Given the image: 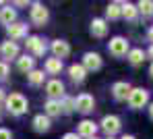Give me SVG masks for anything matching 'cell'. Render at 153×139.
I'll return each instance as SVG.
<instances>
[{"instance_id": "6da1fadb", "label": "cell", "mask_w": 153, "mask_h": 139, "mask_svg": "<svg viewBox=\"0 0 153 139\" xmlns=\"http://www.w3.org/2000/svg\"><path fill=\"white\" fill-rule=\"evenodd\" d=\"M6 108H8V112L10 114H23V112H27V100L23 93H10L8 98H6Z\"/></svg>"}, {"instance_id": "7a4b0ae2", "label": "cell", "mask_w": 153, "mask_h": 139, "mask_svg": "<svg viewBox=\"0 0 153 139\" xmlns=\"http://www.w3.org/2000/svg\"><path fill=\"white\" fill-rule=\"evenodd\" d=\"M108 50H110V54L116 56V58H122V56H126L128 52H130L128 42L124 40V37H120V35H116V37H112V40H110Z\"/></svg>"}, {"instance_id": "3957f363", "label": "cell", "mask_w": 153, "mask_h": 139, "mask_svg": "<svg viewBox=\"0 0 153 139\" xmlns=\"http://www.w3.org/2000/svg\"><path fill=\"white\" fill-rule=\"evenodd\" d=\"M147 102H149V91L143 89V87H134V89L130 91V96H128V104H130V108H134V110L143 108Z\"/></svg>"}, {"instance_id": "277c9868", "label": "cell", "mask_w": 153, "mask_h": 139, "mask_svg": "<svg viewBox=\"0 0 153 139\" xmlns=\"http://www.w3.org/2000/svg\"><path fill=\"white\" fill-rule=\"evenodd\" d=\"M120 127H122V123H120V118H118L116 114H108V116L102 118V129L110 137H114V135L120 131Z\"/></svg>"}, {"instance_id": "5b68a950", "label": "cell", "mask_w": 153, "mask_h": 139, "mask_svg": "<svg viewBox=\"0 0 153 139\" xmlns=\"http://www.w3.org/2000/svg\"><path fill=\"white\" fill-rule=\"evenodd\" d=\"M130 91H132V87H130V83H126V81H118V83L112 85V96H114V100H118V102L128 100Z\"/></svg>"}, {"instance_id": "8992f818", "label": "cell", "mask_w": 153, "mask_h": 139, "mask_svg": "<svg viewBox=\"0 0 153 139\" xmlns=\"http://www.w3.org/2000/svg\"><path fill=\"white\" fill-rule=\"evenodd\" d=\"M93 106H95V100H93V96H89V93H81V96L75 100V108L79 112H83V114L91 112Z\"/></svg>"}, {"instance_id": "52a82bcc", "label": "cell", "mask_w": 153, "mask_h": 139, "mask_svg": "<svg viewBox=\"0 0 153 139\" xmlns=\"http://www.w3.org/2000/svg\"><path fill=\"white\" fill-rule=\"evenodd\" d=\"M48 17H50V13H48V8L44 4H39V2L33 4V8H31V21L35 25H44L48 21Z\"/></svg>"}, {"instance_id": "ba28073f", "label": "cell", "mask_w": 153, "mask_h": 139, "mask_svg": "<svg viewBox=\"0 0 153 139\" xmlns=\"http://www.w3.org/2000/svg\"><path fill=\"white\" fill-rule=\"evenodd\" d=\"M46 93L50 96V100H56V98H64V83L58 81V79H52L46 83Z\"/></svg>"}, {"instance_id": "9c48e42d", "label": "cell", "mask_w": 153, "mask_h": 139, "mask_svg": "<svg viewBox=\"0 0 153 139\" xmlns=\"http://www.w3.org/2000/svg\"><path fill=\"white\" fill-rule=\"evenodd\" d=\"M83 67H85V71H97L102 67V56L97 52H87L83 56Z\"/></svg>"}, {"instance_id": "30bf717a", "label": "cell", "mask_w": 153, "mask_h": 139, "mask_svg": "<svg viewBox=\"0 0 153 139\" xmlns=\"http://www.w3.org/2000/svg\"><path fill=\"white\" fill-rule=\"evenodd\" d=\"M27 48H29L35 56H44V54H46V44H44V40L37 37V35L27 37Z\"/></svg>"}, {"instance_id": "8fae6325", "label": "cell", "mask_w": 153, "mask_h": 139, "mask_svg": "<svg viewBox=\"0 0 153 139\" xmlns=\"http://www.w3.org/2000/svg\"><path fill=\"white\" fill-rule=\"evenodd\" d=\"M52 52H54V58H66V56L71 54V46L64 42V40H56V42H52Z\"/></svg>"}, {"instance_id": "7c38bea8", "label": "cell", "mask_w": 153, "mask_h": 139, "mask_svg": "<svg viewBox=\"0 0 153 139\" xmlns=\"http://www.w3.org/2000/svg\"><path fill=\"white\" fill-rule=\"evenodd\" d=\"M95 133H97V125L93 123V120H83V123H79V137H95Z\"/></svg>"}, {"instance_id": "4fadbf2b", "label": "cell", "mask_w": 153, "mask_h": 139, "mask_svg": "<svg viewBox=\"0 0 153 139\" xmlns=\"http://www.w3.org/2000/svg\"><path fill=\"white\" fill-rule=\"evenodd\" d=\"M91 35L93 37H105L108 35V23L103 19H93L91 21Z\"/></svg>"}, {"instance_id": "5bb4252c", "label": "cell", "mask_w": 153, "mask_h": 139, "mask_svg": "<svg viewBox=\"0 0 153 139\" xmlns=\"http://www.w3.org/2000/svg\"><path fill=\"white\" fill-rule=\"evenodd\" d=\"M68 75H71V79H73V81L81 83V81H85L87 71H85V67H83V64H71V67H68Z\"/></svg>"}, {"instance_id": "9a60e30c", "label": "cell", "mask_w": 153, "mask_h": 139, "mask_svg": "<svg viewBox=\"0 0 153 139\" xmlns=\"http://www.w3.org/2000/svg\"><path fill=\"white\" fill-rule=\"evenodd\" d=\"M0 54H2V58H17L19 46H17L15 42H4V44L0 46Z\"/></svg>"}, {"instance_id": "2e32d148", "label": "cell", "mask_w": 153, "mask_h": 139, "mask_svg": "<svg viewBox=\"0 0 153 139\" xmlns=\"http://www.w3.org/2000/svg\"><path fill=\"white\" fill-rule=\"evenodd\" d=\"M6 31H8V35L13 40H21V37L27 35V25H23V23H13V25L6 27Z\"/></svg>"}, {"instance_id": "e0dca14e", "label": "cell", "mask_w": 153, "mask_h": 139, "mask_svg": "<svg viewBox=\"0 0 153 139\" xmlns=\"http://www.w3.org/2000/svg\"><path fill=\"white\" fill-rule=\"evenodd\" d=\"M15 19H17V10L15 8H10V6H6V8H2L0 10V23L2 25H13L15 23Z\"/></svg>"}, {"instance_id": "ac0fdd59", "label": "cell", "mask_w": 153, "mask_h": 139, "mask_svg": "<svg viewBox=\"0 0 153 139\" xmlns=\"http://www.w3.org/2000/svg\"><path fill=\"white\" fill-rule=\"evenodd\" d=\"M62 114V104L60 100H48L46 102V116H60Z\"/></svg>"}, {"instance_id": "d6986e66", "label": "cell", "mask_w": 153, "mask_h": 139, "mask_svg": "<svg viewBox=\"0 0 153 139\" xmlns=\"http://www.w3.org/2000/svg\"><path fill=\"white\" fill-rule=\"evenodd\" d=\"M105 17L108 19H120L122 17V2H112V4H108V8H105Z\"/></svg>"}, {"instance_id": "ffe728a7", "label": "cell", "mask_w": 153, "mask_h": 139, "mask_svg": "<svg viewBox=\"0 0 153 139\" xmlns=\"http://www.w3.org/2000/svg\"><path fill=\"white\" fill-rule=\"evenodd\" d=\"M33 129L39 131V133L48 131V129H50V118H48L46 114H37V116L33 118Z\"/></svg>"}, {"instance_id": "44dd1931", "label": "cell", "mask_w": 153, "mask_h": 139, "mask_svg": "<svg viewBox=\"0 0 153 139\" xmlns=\"http://www.w3.org/2000/svg\"><path fill=\"white\" fill-rule=\"evenodd\" d=\"M137 15H139V8H137V4L122 2V17H124V19H128V21H134V19H137Z\"/></svg>"}, {"instance_id": "7402d4cb", "label": "cell", "mask_w": 153, "mask_h": 139, "mask_svg": "<svg viewBox=\"0 0 153 139\" xmlns=\"http://www.w3.org/2000/svg\"><path fill=\"white\" fill-rule=\"evenodd\" d=\"M60 71H62V60H60V58H48V60H46V73L58 75Z\"/></svg>"}, {"instance_id": "603a6c76", "label": "cell", "mask_w": 153, "mask_h": 139, "mask_svg": "<svg viewBox=\"0 0 153 139\" xmlns=\"http://www.w3.org/2000/svg\"><path fill=\"white\" fill-rule=\"evenodd\" d=\"M145 56H147V54H145L141 48H132V50L126 54V58H128V62H130V64H141V62L145 60Z\"/></svg>"}, {"instance_id": "cb8c5ba5", "label": "cell", "mask_w": 153, "mask_h": 139, "mask_svg": "<svg viewBox=\"0 0 153 139\" xmlns=\"http://www.w3.org/2000/svg\"><path fill=\"white\" fill-rule=\"evenodd\" d=\"M17 67H19V71H23V73H31L33 71V58L31 56H21L19 60H17Z\"/></svg>"}, {"instance_id": "d4e9b609", "label": "cell", "mask_w": 153, "mask_h": 139, "mask_svg": "<svg viewBox=\"0 0 153 139\" xmlns=\"http://www.w3.org/2000/svg\"><path fill=\"white\" fill-rule=\"evenodd\" d=\"M137 8H139V13H143V17H149L153 15V0H141L137 4Z\"/></svg>"}, {"instance_id": "484cf974", "label": "cell", "mask_w": 153, "mask_h": 139, "mask_svg": "<svg viewBox=\"0 0 153 139\" xmlns=\"http://www.w3.org/2000/svg\"><path fill=\"white\" fill-rule=\"evenodd\" d=\"M27 77H29V83H31V85H42V83H44V79H46L44 71H31Z\"/></svg>"}, {"instance_id": "4316f807", "label": "cell", "mask_w": 153, "mask_h": 139, "mask_svg": "<svg viewBox=\"0 0 153 139\" xmlns=\"http://www.w3.org/2000/svg\"><path fill=\"white\" fill-rule=\"evenodd\" d=\"M60 104H62V112H66V114H71V112L76 110V108H75V100H73V98H66V96H64Z\"/></svg>"}, {"instance_id": "83f0119b", "label": "cell", "mask_w": 153, "mask_h": 139, "mask_svg": "<svg viewBox=\"0 0 153 139\" xmlns=\"http://www.w3.org/2000/svg\"><path fill=\"white\" fill-rule=\"evenodd\" d=\"M0 139H13V133L8 129H0Z\"/></svg>"}, {"instance_id": "f1b7e54d", "label": "cell", "mask_w": 153, "mask_h": 139, "mask_svg": "<svg viewBox=\"0 0 153 139\" xmlns=\"http://www.w3.org/2000/svg\"><path fill=\"white\" fill-rule=\"evenodd\" d=\"M6 75H8V67L4 62H0V79H4Z\"/></svg>"}, {"instance_id": "f546056e", "label": "cell", "mask_w": 153, "mask_h": 139, "mask_svg": "<svg viewBox=\"0 0 153 139\" xmlns=\"http://www.w3.org/2000/svg\"><path fill=\"white\" fill-rule=\"evenodd\" d=\"M62 139H81V137H79L76 133H66V135H64Z\"/></svg>"}, {"instance_id": "4dcf8cb0", "label": "cell", "mask_w": 153, "mask_h": 139, "mask_svg": "<svg viewBox=\"0 0 153 139\" xmlns=\"http://www.w3.org/2000/svg\"><path fill=\"white\" fill-rule=\"evenodd\" d=\"M147 35H149V42H153V27L149 29V33H147Z\"/></svg>"}, {"instance_id": "1f68e13d", "label": "cell", "mask_w": 153, "mask_h": 139, "mask_svg": "<svg viewBox=\"0 0 153 139\" xmlns=\"http://www.w3.org/2000/svg\"><path fill=\"white\" fill-rule=\"evenodd\" d=\"M147 56H149V58H153V44H151V48H149V52H147Z\"/></svg>"}, {"instance_id": "d6a6232c", "label": "cell", "mask_w": 153, "mask_h": 139, "mask_svg": "<svg viewBox=\"0 0 153 139\" xmlns=\"http://www.w3.org/2000/svg\"><path fill=\"white\" fill-rule=\"evenodd\" d=\"M149 116L153 118V102H151V106H149Z\"/></svg>"}, {"instance_id": "836d02e7", "label": "cell", "mask_w": 153, "mask_h": 139, "mask_svg": "<svg viewBox=\"0 0 153 139\" xmlns=\"http://www.w3.org/2000/svg\"><path fill=\"white\" fill-rule=\"evenodd\" d=\"M2 100H4V91L0 89V102H2Z\"/></svg>"}, {"instance_id": "e575fe53", "label": "cell", "mask_w": 153, "mask_h": 139, "mask_svg": "<svg viewBox=\"0 0 153 139\" xmlns=\"http://www.w3.org/2000/svg\"><path fill=\"white\" fill-rule=\"evenodd\" d=\"M149 75H151V79H153V64H151V69H149Z\"/></svg>"}, {"instance_id": "d590c367", "label": "cell", "mask_w": 153, "mask_h": 139, "mask_svg": "<svg viewBox=\"0 0 153 139\" xmlns=\"http://www.w3.org/2000/svg\"><path fill=\"white\" fill-rule=\"evenodd\" d=\"M122 139H134V137H132V135H124Z\"/></svg>"}, {"instance_id": "8d00e7d4", "label": "cell", "mask_w": 153, "mask_h": 139, "mask_svg": "<svg viewBox=\"0 0 153 139\" xmlns=\"http://www.w3.org/2000/svg\"><path fill=\"white\" fill-rule=\"evenodd\" d=\"M91 139H97V137H91Z\"/></svg>"}, {"instance_id": "74e56055", "label": "cell", "mask_w": 153, "mask_h": 139, "mask_svg": "<svg viewBox=\"0 0 153 139\" xmlns=\"http://www.w3.org/2000/svg\"><path fill=\"white\" fill-rule=\"evenodd\" d=\"M108 139H114V137H108Z\"/></svg>"}]
</instances>
